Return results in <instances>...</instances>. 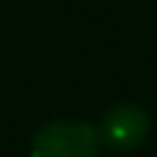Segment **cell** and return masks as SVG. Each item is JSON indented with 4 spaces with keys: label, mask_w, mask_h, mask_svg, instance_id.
Returning a JSON list of instances; mask_svg holds the SVG:
<instances>
[{
    "label": "cell",
    "mask_w": 157,
    "mask_h": 157,
    "mask_svg": "<svg viewBox=\"0 0 157 157\" xmlns=\"http://www.w3.org/2000/svg\"><path fill=\"white\" fill-rule=\"evenodd\" d=\"M99 140L113 151H131L148 137V117L137 105H117L102 117Z\"/></svg>",
    "instance_id": "obj_2"
},
{
    "label": "cell",
    "mask_w": 157,
    "mask_h": 157,
    "mask_svg": "<svg viewBox=\"0 0 157 157\" xmlns=\"http://www.w3.org/2000/svg\"><path fill=\"white\" fill-rule=\"evenodd\" d=\"M99 143V131L90 122L61 119L35 131L32 157H96Z\"/></svg>",
    "instance_id": "obj_1"
}]
</instances>
